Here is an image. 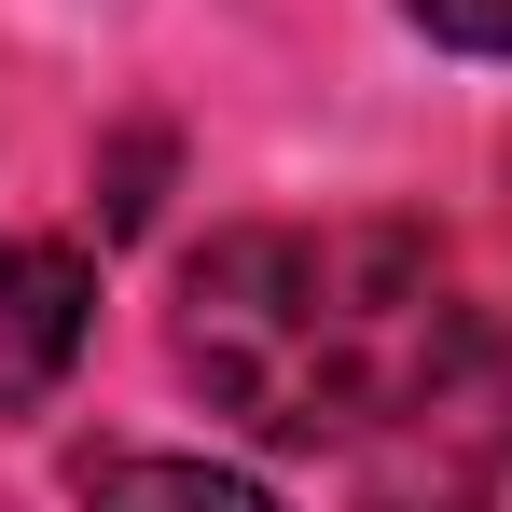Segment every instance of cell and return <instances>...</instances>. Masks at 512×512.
<instances>
[{
	"label": "cell",
	"instance_id": "3957f363",
	"mask_svg": "<svg viewBox=\"0 0 512 512\" xmlns=\"http://www.w3.org/2000/svg\"><path fill=\"white\" fill-rule=\"evenodd\" d=\"M84 512H291L277 485L222 471V457H153V443H111L84 457Z\"/></svg>",
	"mask_w": 512,
	"mask_h": 512
},
{
	"label": "cell",
	"instance_id": "5b68a950",
	"mask_svg": "<svg viewBox=\"0 0 512 512\" xmlns=\"http://www.w3.org/2000/svg\"><path fill=\"white\" fill-rule=\"evenodd\" d=\"M429 42H457V56H512V0H402Z\"/></svg>",
	"mask_w": 512,
	"mask_h": 512
},
{
	"label": "cell",
	"instance_id": "6da1fadb",
	"mask_svg": "<svg viewBox=\"0 0 512 512\" xmlns=\"http://www.w3.org/2000/svg\"><path fill=\"white\" fill-rule=\"evenodd\" d=\"M180 374L250 443H374L485 374V319L416 222H236L180 263Z\"/></svg>",
	"mask_w": 512,
	"mask_h": 512
},
{
	"label": "cell",
	"instance_id": "277c9868",
	"mask_svg": "<svg viewBox=\"0 0 512 512\" xmlns=\"http://www.w3.org/2000/svg\"><path fill=\"white\" fill-rule=\"evenodd\" d=\"M429 485H388L374 512H512V416L485 429H443V402H429Z\"/></svg>",
	"mask_w": 512,
	"mask_h": 512
},
{
	"label": "cell",
	"instance_id": "7a4b0ae2",
	"mask_svg": "<svg viewBox=\"0 0 512 512\" xmlns=\"http://www.w3.org/2000/svg\"><path fill=\"white\" fill-rule=\"evenodd\" d=\"M84 333H97V263L70 236H14L0 250V416H42L70 388Z\"/></svg>",
	"mask_w": 512,
	"mask_h": 512
}]
</instances>
